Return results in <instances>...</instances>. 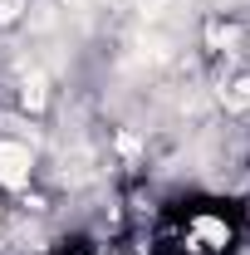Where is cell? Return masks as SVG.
Segmentation results:
<instances>
[{
  "label": "cell",
  "mask_w": 250,
  "mask_h": 255,
  "mask_svg": "<svg viewBox=\"0 0 250 255\" xmlns=\"http://www.w3.org/2000/svg\"><path fill=\"white\" fill-rule=\"evenodd\" d=\"M25 177H30V147L25 142H0V182L25 187Z\"/></svg>",
  "instance_id": "6da1fadb"
},
{
  "label": "cell",
  "mask_w": 250,
  "mask_h": 255,
  "mask_svg": "<svg viewBox=\"0 0 250 255\" xmlns=\"http://www.w3.org/2000/svg\"><path fill=\"white\" fill-rule=\"evenodd\" d=\"M226 108H231V113H241V108H250V79H236V84H231V89H226Z\"/></svg>",
  "instance_id": "7a4b0ae2"
},
{
  "label": "cell",
  "mask_w": 250,
  "mask_h": 255,
  "mask_svg": "<svg viewBox=\"0 0 250 255\" xmlns=\"http://www.w3.org/2000/svg\"><path fill=\"white\" fill-rule=\"evenodd\" d=\"M25 108H34V113H39V108H44V79H39V74H34V79H25Z\"/></svg>",
  "instance_id": "3957f363"
},
{
  "label": "cell",
  "mask_w": 250,
  "mask_h": 255,
  "mask_svg": "<svg viewBox=\"0 0 250 255\" xmlns=\"http://www.w3.org/2000/svg\"><path fill=\"white\" fill-rule=\"evenodd\" d=\"M20 20V5L15 0H0V25H15Z\"/></svg>",
  "instance_id": "277c9868"
}]
</instances>
